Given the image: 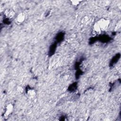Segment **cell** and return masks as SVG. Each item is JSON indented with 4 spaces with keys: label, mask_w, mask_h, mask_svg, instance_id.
I'll list each match as a JSON object with an SVG mask.
<instances>
[{
    "label": "cell",
    "mask_w": 121,
    "mask_h": 121,
    "mask_svg": "<svg viewBox=\"0 0 121 121\" xmlns=\"http://www.w3.org/2000/svg\"><path fill=\"white\" fill-rule=\"evenodd\" d=\"M110 24V21L106 18H101L97 21L94 25L93 32L94 34L98 35L102 31L106 30Z\"/></svg>",
    "instance_id": "obj_1"
},
{
    "label": "cell",
    "mask_w": 121,
    "mask_h": 121,
    "mask_svg": "<svg viewBox=\"0 0 121 121\" xmlns=\"http://www.w3.org/2000/svg\"><path fill=\"white\" fill-rule=\"evenodd\" d=\"M3 16L6 19L9 20L12 19L16 17V13L14 9L11 8L6 9L3 12Z\"/></svg>",
    "instance_id": "obj_2"
},
{
    "label": "cell",
    "mask_w": 121,
    "mask_h": 121,
    "mask_svg": "<svg viewBox=\"0 0 121 121\" xmlns=\"http://www.w3.org/2000/svg\"><path fill=\"white\" fill-rule=\"evenodd\" d=\"M13 105L11 104H9L6 106L3 115V116L5 119L8 118V117L11 114L13 111Z\"/></svg>",
    "instance_id": "obj_3"
},
{
    "label": "cell",
    "mask_w": 121,
    "mask_h": 121,
    "mask_svg": "<svg viewBox=\"0 0 121 121\" xmlns=\"http://www.w3.org/2000/svg\"><path fill=\"white\" fill-rule=\"evenodd\" d=\"M26 95L27 97L30 100H33L35 98L36 93L35 90L31 87L27 89L26 91Z\"/></svg>",
    "instance_id": "obj_4"
},
{
    "label": "cell",
    "mask_w": 121,
    "mask_h": 121,
    "mask_svg": "<svg viewBox=\"0 0 121 121\" xmlns=\"http://www.w3.org/2000/svg\"><path fill=\"white\" fill-rule=\"evenodd\" d=\"M26 15L24 12L19 13L15 17V20L17 24H21L25 21Z\"/></svg>",
    "instance_id": "obj_5"
},
{
    "label": "cell",
    "mask_w": 121,
    "mask_h": 121,
    "mask_svg": "<svg viewBox=\"0 0 121 121\" xmlns=\"http://www.w3.org/2000/svg\"><path fill=\"white\" fill-rule=\"evenodd\" d=\"M87 66H88V64H87V62L86 61H84L81 64V65H80L81 69L83 71L86 70L87 68Z\"/></svg>",
    "instance_id": "obj_6"
},
{
    "label": "cell",
    "mask_w": 121,
    "mask_h": 121,
    "mask_svg": "<svg viewBox=\"0 0 121 121\" xmlns=\"http://www.w3.org/2000/svg\"><path fill=\"white\" fill-rule=\"evenodd\" d=\"M82 1L81 0H70V4L73 5V6H78V5H79L80 2H81Z\"/></svg>",
    "instance_id": "obj_7"
},
{
    "label": "cell",
    "mask_w": 121,
    "mask_h": 121,
    "mask_svg": "<svg viewBox=\"0 0 121 121\" xmlns=\"http://www.w3.org/2000/svg\"><path fill=\"white\" fill-rule=\"evenodd\" d=\"M121 25V20H119V21L118 22L117 24L115 27V30H118L120 28Z\"/></svg>",
    "instance_id": "obj_8"
}]
</instances>
